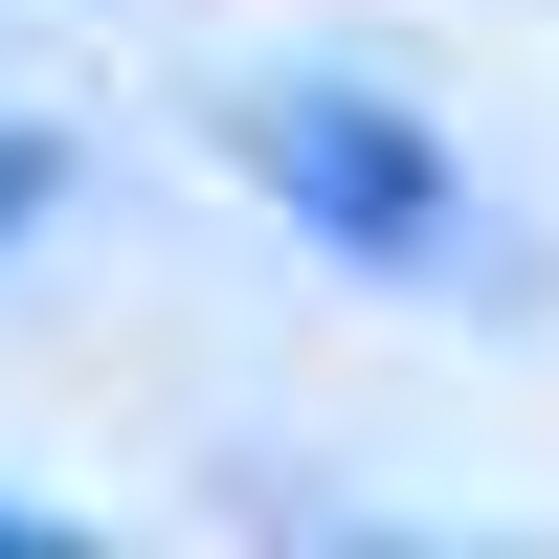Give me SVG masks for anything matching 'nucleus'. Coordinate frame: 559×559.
Masks as SVG:
<instances>
[{
  "label": "nucleus",
  "instance_id": "obj_2",
  "mask_svg": "<svg viewBox=\"0 0 559 559\" xmlns=\"http://www.w3.org/2000/svg\"><path fill=\"white\" fill-rule=\"evenodd\" d=\"M45 202H68V157H45V134H0V247H23Z\"/></svg>",
  "mask_w": 559,
  "mask_h": 559
},
{
  "label": "nucleus",
  "instance_id": "obj_3",
  "mask_svg": "<svg viewBox=\"0 0 559 559\" xmlns=\"http://www.w3.org/2000/svg\"><path fill=\"white\" fill-rule=\"evenodd\" d=\"M0 537H23V515H0Z\"/></svg>",
  "mask_w": 559,
  "mask_h": 559
},
{
  "label": "nucleus",
  "instance_id": "obj_1",
  "mask_svg": "<svg viewBox=\"0 0 559 559\" xmlns=\"http://www.w3.org/2000/svg\"><path fill=\"white\" fill-rule=\"evenodd\" d=\"M224 157H247L269 202L313 224V247H358V269H426L448 224H471L448 134L403 112V90H358V68H292V90H247V112H224Z\"/></svg>",
  "mask_w": 559,
  "mask_h": 559
}]
</instances>
